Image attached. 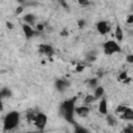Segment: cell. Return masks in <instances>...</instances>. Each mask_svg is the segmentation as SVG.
<instances>
[{
    "mask_svg": "<svg viewBox=\"0 0 133 133\" xmlns=\"http://www.w3.org/2000/svg\"><path fill=\"white\" fill-rule=\"evenodd\" d=\"M124 133H133V127L129 126V127H126L124 130H123Z\"/></svg>",
    "mask_w": 133,
    "mask_h": 133,
    "instance_id": "21",
    "label": "cell"
},
{
    "mask_svg": "<svg viewBox=\"0 0 133 133\" xmlns=\"http://www.w3.org/2000/svg\"><path fill=\"white\" fill-rule=\"evenodd\" d=\"M97 30L100 34L105 35L110 31V24L107 21H100L97 23Z\"/></svg>",
    "mask_w": 133,
    "mask_h": 133,
    "instance_id": "6",
    "label": "cell"
},
{
    "mask_svg": "<svg viewBox=\"0 0 133 133\" xmlns=\"http://www.w3.org/2000/svg\"><path fill=\"white\" fill-rule=\"evenodd\" d=\"M107 122H108V124H109L110 126H113V119L111 118V116H110V115H108V116H107Z\"/></svg>",
    "mask_w": 133,
    "mask_h": 133,
    "instance_id": "25",
    "label": "cell"
},
{
    "mask_svg": "<svg viewBox=\"0 0 133 133\" xmlns=\"http://www.w3.org/2000/svg\"><path fill=\"white\" fill-rule=\"evenodd\" d=\"M126 60H127L128 62H130V63H133V55H131V54L127 55V58H126Z\"/></svg>",
    "mask_w": 133,
    "mask_h": 133,
    "instance_id": "22",
    "label": "cell"
},
{
    "mask_svg": "<svg viewBox=\"0 0 133 133\" xmlns=\"http://www.w3.org/2000/svg\"><path fill=\"white\" fill-rule=\"evenodd\" d=\"M114 36H115V38L118 41V42H121V41H123V38H124V31H123V29H122V27L117 24L116 25V27H115V31H114Z\"/></svg>",
    "mask_w": 133,
    "mask_h": 133,
    "instance_id": "12",
    "label": "cell"
},
{
    "mask_svg": "<svg viewBox=\"0 0 133 133\" xmlns=\"http://www.w3.org/2000/svg\"><path fill=\"white\" fill-rule=\"evenodd\" d=\"M17 133H32V132H17Z\"/></svg>",
    "mask_w": 133,
    "mask_h": 133,
    "instance_id": "29",
    "label": "cell"
},
{
    "mask_svg": "<svg viewBox=\"0 0 133 133\" xmlns=\"http://www.w3.org/2000/svg\"><path fill=\"white\" fill-rule=\"evenodd\" d=\"M39 51L44 54H47V55H51L53 53V48L49 45H42L39 46Z\"/></svg>",
    "mask_w": 133,
    "mask_h": 133,
    "instance_id": "13",
    "label": "cell"
},
{
    "mask_svg": "<svg viewBox=\"0 0 133 133\" xmlns=\"http://www.w3.org/2000/svg\"><path fill=\"white\" fill-rule=\"evenodd\" d=\"M20 112L19 111H10L8 112L3 119V129L4 131H10L18 127L20 123Z\"/></svg>",
    "mask_w": 133,
    "mask_h": 133,
    "instance_id": "2",
    "label": "cell"
},
{
    "mask_svg": "<svg viewBox=\"0 0 133 133\" xmlns=\"http://www.w3.org/2000/svg\"><path fill=\"white\" fill-rule=\"evenodd\" d=\"M18 8H19V9L17 10V14H20V12L23 10V8H22V7H18Z\"/></svg>",
    "mask_w": 133,
    "mask_h": 133,
    "instance_id": "27",
    "label": "cell"
},
{
    "mask_svg": "<svg viewBox=\"0 0 133 133\" xmlns=\"http://www.w3.org/2000/svg\"><path fill=\"white\" fill-rule=\"evenodd\" d=\"M127 23H128V24H133V15L128 16V18H127Z\"/></svg>",
    "mask_w": 133,
    "mask_h": 133,
    "instance_id": "23",
    "label": "cell"
},
{
    "mask_svg": "<svg viewBox=\"0 0 133 133\" xmlns=\"http://www.w3.org/2000/svg\"><path fill=\"white\" fill-rule=\"evenodd\" d=\"M70 86V83L68 82V81H65V80H61V79H59V80H56V82H55V87H56V89L58 90V91H60V92H62L66 87H69Z\"/></svg>",
    "mask_w": 133,
    "mask_h": 133,
    "instance_id": "9",
    "label": "cell"
},
{
    "mask_svg": "<svg viewBox=\"0 0 133 133\" xmlns=\"http://www.w3.org/2000/svg\"><path fill=\"white\" fill-rule=\"evenodd\" d=\"M95 100H97V99H96V97H95L94 95H87V96L84 98V103H85V104H90V103L95 102Z\"/></svg>",
    "mask_w": 133,
    "mask_h": 133,
    "instance_id": "17",
    "label": "cell"
},
{
    "mask_svg": "<svg viewBox=\"0 0 133 133\" xmlns=\"http://www.w3.org/2000/svg\"><path fill=\"white\" fill-rule=\"evenodd\" d=\"M84 70V66L82 65V64H78L77 66H76V71L77 72H81V71H83Z\"/></svg>",
    "mask_w": 133,
    "mask_h": 133,
    "instance_id": "24",
    "label": "cell"
},
{
    "mask_svg": "<svg viewBox=\"0 0 133 133\" xmlns=\"http://www.w3.org/2000/svg\"><path fill=\"white\" fill-rule=\"evenodd\" d=\"M85 24H86V22H85V20H83V19H81V20L78 21V27H79V28H83V27L85 26Z\"/></svg>",
    "mask_w": 133,
    "mask_h": 133,
    "instance_id": "20",
    "label": "cell"
},
{
    "mask_svg": "<svg viewBox=\"0 0 133 133\" xmlns=\"http://www.w3.org/2000/svg\"><path fill=\"white\" fill-rule=\"evenodd\" d=\"M22 30H23V32H24V34H25V37H26L27 39L31 38V37L34 35V30H33L32 27H31L30 25H28V24H23V25H22Z\"/></svg>",
    "mask_w": 133,
    "mask_h": 133,
    "instance_id": "7",
    "label": "cell"
},
{
    "mask_svg": "<svg viewBox=\"0 0 133 133\" xmlns=\"http://www.w3.org/2000/svg\"><path fill=\"white\" fill-rule=\"evenodd\" d=\"M104 87L103 86H98V87H96L95 88V91H94V96L96 97V99H100V98H102L103 97V95H104Z\"/></svg>",
    "mask_w": 133,
    "mask_h": 133,
    "instance_id": "14",
    "label": "cell"
},
{
    "mask_svg": "<svg viewBox=\"0 0 133 133\" xmlns=\"http://www.w3.org/2000/svg\"><path fill=\"white\" fill-rule=\"evenodd\" d=\"M7 27H9V28H12V26H11V23H8V22H7Z\"/></svg>",
    "mask_w": 133,
    "mask_h": 133,
    "instance_id": "28",
    "label": "cell"
},
{
    "mask_svg": "<svg viewBox=\"0 0 133 133\" xmlns=\"http://www.w3.org/2000/svg\"><path fill=\"white\" fill-rule=\"evenodd\" d=\"M103 50L106 55H112L114 53L121 52V47L115 41L109 39L103 44Z\"/></svg>",
    "mask_w": 133,
    "mask_h": 133,
    "instance_id": "3",
    "label": "cell"
},
{
    "mask_svg": "<svg viewBox=\"0 0 133 133\" xmlns=\"http://www.w3.org/2000/svg\"><path fill=\"white\" fill-rule=\"evenodd\" d=\"M23 21L28 25H33L35 23V16L33 14H26L23 17Z\"/></svg>",
    "mask_w": 133,
    "mask_h": 133,
    "instance_id": "11",
    "label": "cell"
},
{
    "mask_svg": "<svg viewBox=\"0 0 133 133\" xmlns=\"http://www.w3.org/2000/svg\"><path fill=\"white\" fill-rule=\"evenodd\" d=\"M1 98H10L11 97V90L8 87H3L0 91Z\"/></svg>",
    "mask_w": 133,
    "mask_h": 133,
    "instance_id": "15",
    "label": "cell"
},
{
    "mask_svg": "<svg viewBox=\"0 0 133 133\" xmlns=\"http://www.w3.org/2000/svg\"><path fill=\"white\" fill-rule=\"evenodd\" d=\"M47 121H48L47 115L45 113L39 112V113L35 114V117L33 119V124H34V126L38 130H44L45 127H46V125H47Z\"/></svg>",
    "mask_w": 133,
    "mask_h": 133,
    "instance_id": "5",
    "label": "cell"
},
{
    "mask_svg": "<svg viewBox=\"0 0 133 133\" xmlns=\"http://www.w3.org/2000/svg\"><path fill=\"white\" fill-rule=\"evenodd\" d=\"M119 79L123 80V81H125L126 79H128V75H127V72H126V71L121 73V75H119Z\"/></svg>",
    "mask_w": 133,
    "mask_h": 133,
    "instance_id": "19",
    "label": "cell"
},
{
    "mask_svg": "<svg viewBox=\"0 0 133 133\" xmlns=\"http://www.w3.org/2000/svg\"><path fill=\"white\" fill-rule=\"evenodd\" d=\"M116 112L119 114L121 118L126 121H133V109L127 107V106H118L116 109Z\"/></svg>",
    "mask_w": 133,
    "mask_h": 133,
    "instance_id": "4",
    "label": "cell"
},
{
    "mask_svg": "<svg viewBox=\"0 0 133 133\" xmlns=\"http://www.w3.org/2000/svg\"><path fill=\"white\" fill-rule=\"evenodd\" d=\"M74 133H90V132H89V130H87L86 128H84V127H82V126H79V125H76V126H75Z\"/></svg>",
    "mask_w": 133,
    "mask_h": 133,
    "instance_id": "16",
    "label": "cell"
},
{
    "mask_svg": "<svg viewBox=\"0 0 133 133\" xmlns=\"http://www.w3.org/2000/svg\"><path fill=\"white\" fill-rule=\"evenodd\" d=\"M88 86L89 87H98V79L97 78H92L88 81Z\"/></svg>",
    "mask_w": 133,
    "mask_h": 133,
    "instance_id": "18",
    "label": "cell"
},
{
    "mask_svg": "<svg viewBox=\"0 0 133 133\" xmlns=\"http://www.w3.org/2000/svg\"><path fill=\"white\" fill-rule=\"evenodd\" d=\"M76 98H71L68 99L65 101H63L59 107V111L60 114L62 115V117L70 124H73L74 126H76V122H75V110H76Z\"/></svg>",
    "mask_w": 133,
    "mask_h": 133,
    "instance_id": "1",
    "label": "cell"
},
{
    "mask_svg": "<svg viewBox=\"0 0 133 133\" xmlns=\"http://www.w3.org/2000/svg\"><path fill=\"white\" fill-rule=\"evenodd\" d=\"M76 114H78L81 117H86L89 114V108L87 106H78L75 110Z\"/></svg>",
    "mask_w": 133,
    "mask_h": 133,
    "instance_id": "8",
    "label": "cell"
},
{
    "mask_svg": "<svg viewBox=\"0 0 133 133\" xmlns=\"http://www.w3.org/2000/svg\"><path fill=\"white\" fill-rule=\"evenodd\" d=\"M36 27H37V30H38V31H42V30L44 29V25H43V24H37Z\"/></svg>",
    "mask_w": 133,
    "mask_h": 133,
    "instance_id": "26",
    "label": "cell"
},
{
    "mask_svg": "<svg viewBox=\"0 0 133 133\" xmlns=\"http://www.w3.org/2000/svg\"><path fill=\"white\" fill-rule=\"evenodd\" d=\"M99 112L101 114H104V115H107L108 113V105H107V100L106 99H102L99 103Z\"/></svg>",
    "mask_w": 133,
    "mask_h": 133,
    "instance_id": "10",
    "label": "cell"
}]
</instances>
